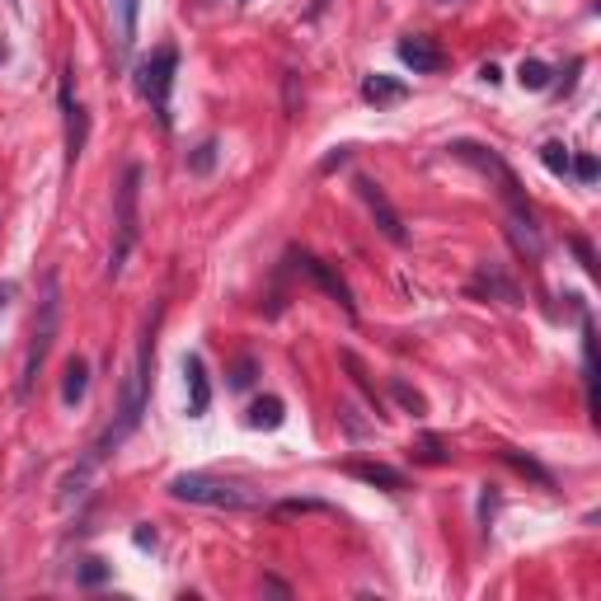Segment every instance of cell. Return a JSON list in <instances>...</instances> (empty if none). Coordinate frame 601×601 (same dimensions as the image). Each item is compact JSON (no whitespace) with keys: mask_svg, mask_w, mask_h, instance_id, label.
Here are the masks:
<instances>
[{"mask_svg":"<svg viewBox=\"0 0 601 601\" xmlns=\"http://www.w3.org/2000/svg\"><path fill=\"white\" fill-rule=\"evenodd\" d=\"M170 498L193 503V508H221V512L268 508V494H263V489H249V484H235V479H221V475H198V470H193V475H174Z\"/></svg>","mask_w":601,"mask_h":601,"instance_id":"cell-1","label":"cell"},{"mask_svg":"<svg viewBox=\"0 0 601 601\" xmlns=\"http://www.w3.org/2000/svg\"><path fill=\"white\" fill-rule=\"evenodd\" d=\"M141 165H127L123 184H118V198H113V254H108V278H123L127 254L137 249L141 235Z\"/></svg>","mask_w":601,"mask_h":601,"instance_id":"cell-2","label":"cell"},{"mask_svg":"<svg viewBox=\"0 0 601 601\" xmlns=\"http://www.w3.org/2000/svg\"><path fill=\"white\" fill-rule=\"evenodd\" d=\"M57 324H62V292H57V278L47 273L43 282V301H38V320H33V334H29V353H24V371H19V400H29L33 381L43 371L52 343H57Z\"/></svg>","mask_w":601,"mask_h":601,"instance_id":"cell-3","label":"cell"},{"mask_svg":"<svg viewBox=\"0 0 601 601\" xmlns=\"http://www.w3.org/2000/svg\"><path fill=\"white\" fill-rule=\"evenodd\" d=\"M174 76H179V47L174 43H160L137 66V94L151 104V113L160 118V127H170V90H174Z\"/></svg>","mask_w":601,"mask_h":601,"instance_id":"cell-4","label":"cell"},{"mask_svg":"<svg viewBox=\"0 0 601 601\" xmlns=\"http://www.w3.org/2000/svg\"><path fill=\"white\" fill-rule=\"evenodd\" d=\"M451 155H461V160H470V165H479L484 174H494L498 184H503V198H508V207H526V198H522V184H517V174L498 160L494 151H484V146H475V141H456L451 146Z\"/></svg>","mask_w":601,"mask_h":601,"instance_id":"cell-5","label":"cell"},{"mask_svg":"<svg viewBox=\"0 0 601 601\" xmlns=\"http://www.w3.org/2000/svg\"><path fill=\"white\" fill-rule=\"evenodd\" d=\"M357 198L367 202V212L376 216V226H381V235H386V240H395V245H404V240H409V235H404V221H400V212L390 207L386 188L376 184V179H367V174H362V179H357Z\"/></svg>","mask_w":601,"mask_h":601,"instance_id":"cell-6","label":"cell"},{"mask_svg":"<svg viewBox=\"0 0 601 601\" xmlns=\"http://www.w3.org/2000/svg\"><path fill=\"white\" fill-rule=\"evenodd\" d=\"M292 263H296V268H301V273H306L310 282H315V287H320V292H329V296H334V301H339V306H343V315H357V306H353V292H348V282H343L339 273L329 268V263H324V259H315V254H306V249H301V254H292Z\"/></svg>","mask_w":601,"mask_h":601,"instance_id":"cell-7","label":"cell"},{"mask_svg":"<svg viewBox=\"0 0 601 601\" xmlns=\"http://www.w3.org/2000/svg\"><path fill=\"white\" fill-rule=\"evenodd\" d=\"M62 118H66V160L76 165L85 141H90V113H85V108L76 104V94H71V71L62 76Z\"/></svg>","mask_w":601,"mask_h":601,"instance_id":"cell-8","label":"cell"},{"mask_svg":"<svg viewBox=\"0 0 601 601\" xmlns=\"http://www.w3.org/2000/svg\"><path fill=\"white\" fill-rule=\"evenodd\" d=\"M400 62L414 71V76H437L442 66H447V52L432 43V38H423V33H409V38H400Z\"/></svg>","mask_w":601,"mask_h":601,"instance_id":"cell-9","label":"cell"},{"mask_svg":"<svg viewBox=\"0 0 601 601\" xmlns=\"http://www.w3.org/2000/svg\"><path fill=\"white\" fill-rule=\"evenodd\" d=\"M470 296H489V301H503V306H522V292L517 282L498 268V263H484L475 278H470Z\"/></svg>","mask_w":601,"mask_h":601,"instance_id":"cell-10","label":"cell"},{"mask_svg":"<svg viewBox=\"0 0 601 601\" xmlns=\"http://www.w3.org/2000/svg\"><path fill=\"white\" fill-rule=\"evenodd\" d=\"M137 15H141V0H113V47L118 57H132V43H137Z\"/></svg>","mask_w":601,"mask_h":601,"instance_id":"cell-11","label":"cell"},{"mask_svg":"<svg viewBox=\"0 0 601 601\" xmlns=\"http://www.w3.org/2000/svg\"><path fill=\"white\" fill-rule=\"evenodd\" d=\"M184 376H188V418H202L207 404H212V381H207V367L202 357H184Z\"/></svg>","mask_w":601,"mask_h":601,"instance_id":"cell-12","label":"cell"},{"mask_svg":"<svg viewBox=\"0 0 601 601\" xmlns=\"http://www.w3.org/2000/svg\"><path fill=\"white\" fill-rule=\"evenodd\" d=\"M362 99L367 104H376V108H386V104H400V99H409V85L404 80H395V76H367L362 80Z\"/></svg>","mask_w":601,"mask_h":601,"instance_id":"cell-13","label":"cell"},{"mask_svg":"<svg viewBox=\"0 0 601 601\" xmlns=\"http://www.w3.org/2000/svg\"><path fill=\"white\" fill-rule=\"evenodd\" d=\"M348 475L362 479V484H381V489H390V494H404V489H409V479H404L400 470H390V465L353 461V465H348Z\"/></svg>","mask_w":601,"mask_h":601,"instance_id":"cell-14","label":"cell"},{"mask_svg":"<svg viewBox=\"0 0 601 601\" xmlns=\"http://www.w3.org/2000/svg\"><path fill=\"white\" fill-rule=\"evenodd\" d=\"M85 390H90V362H85V357H71V362H66V381H62V404L76 409V404L85 400Z\"/></svg>","mask_w":601,"mask_h":601,"instance_id":"cell-15","label":"cell"},{"mask_svg":"<svg viewBox=\"0 0 601 601\" xmlns=\"http://www.w3.org/2000/svg\"><path fill=\"white\" fill-rule=\"evenodd\" d=\"M282 418H287V404L278 395H263L249 404V428H282Z\"/></svg>","mask_w":601,"mask_h":601,"instance_id":"cell-16","label":"cell"},{"mask_svg":"<svg viewBox=\"0 0 601 601\" xmlns=\"http://www.w3.org/2000/svg\"><path fill=\"white\" fill-rule=\"evenodd\" d=\"M540 165L550 174H569V165H573L569 146H564V141H545V146H540Z\"/></svg>","mask_w":601,"mask_h":601,"instance_id":"cell-17","label":"cell"},{"mask_svg":"<svg viewBox=\"0 0 601 601\" xmlns=\"http://www.w3.org/2000/svg\"><path fill=\"white\" fill-rule=\"evenodd\" d=\"M517 80H522V90H550V66L545 62H522Z\"/></svg>","mask_w":601,"mask_h":601,"instance_id":"cell-18","label":"cell"},{"mask_svg":"<svg viewBox=\"0 0 601 601\" xmlns=\"http://www.w3.org/2000/svg\"><path fill=\"white\" fill-rule=\"evenodd\" d=\"M414 456H418L423 465H447V461H451L447 451H442V437H432V432H428V437H423V442L414 447Z\"/></svg>","mask_w":601,"mask_h":601,"instance_id":"cell-19","label":"cell"},{"mask_svg":"<svg viewBox=\"0 0 601 601\" xmlns=\"http://www.w3.org/2000/svg\"><path fill=\"white\" fill-rule=\"evenodd\" d=\"M216 165V141H202L198 151L188 155V174H212Z\"/></svg>","mask_w":601,"mask_h":601,"instance_id":"cell-20","label":"cell"},{"mask_svg":"<svg viewBox=\"0 0 601 601\" xmlns=\"http://www.w3.org/2000/svg\"><path fill=\"white\" fill-rule=\"evenodd\" d=\"M390 395H395V400H400L404 409H409V414H428V404H423V395H418V390H409L404 381H390Z\"/></svg>","mask_w":601,"mask_h":601,"instance_id":"cell-21","label":"cell"},{"mask_svg":"<svg viewBox=\"0 0 601 601\" xmlns=\"http://www.w3.org/2000/svg\"><path fill=\"white\" fill-rule=\"evenodd\" d=\"M503 461H508V465H517V470H522V475L540 479V484H550V475H545V470H540L536 461H526V456H517V451H503Z\"/></svg>","mask_w":601,"mask_h":601,"instance_id":"cell-22","label":"cell"},{"mask_svg":"<svg viewBox=\"0 0 601 601\" xmlns=\"http://www.w3.org/2000/svg\"><path fill=\"white\" fill-rule=\"evenodd\" d=\"M108 569H104V559H85V569H80V583L94 587V583H104Z\"/></svg>","mask_w":601,"mask_h":601,"instance_id":"cell-23","label":"cell"},{"mask_svg":"<svg viewBox=\"0 0 601 601\" xmlns=\"http://www.w3.org/2000/svg\"><path fill=\"white\" fill-rule=\"evenodd\" d=\"M569 170L578 174V179H583V184H597V160H592V155H578V160H573Z\"/></svg>","mask_w":601,"mask_h":601,"instance_id":"cell-24","label":"cell"},{"mask_svg":"<svg viewBox=\"0 0 601 601\" xmlns=\"http://www.w3.org/2000/svg\"><path fill=\"white\" fill-rule=\"evenodd\" d=\"M278 512H329V508L315 503V498H301V503H278Z\"/></svg>","mask_w":601,"mask_h":601,"instance_id":"cell-25","label":"cell"},{"mask_svg":"<svg viewBox=\"0 0 601 601\" xmlns=\"http://www.w3.org/2000/svg\"><path fill=\"white\" fill-rule=\"evenodd\" d=\"M479 76L489 80V85H498V80H503V71H498V66H494V62H484V66H479Z\"/></svg>","mask_w":601,"mask_h":601,"instance_id":"cell-26","label":"cell"},{"mask_svg":"<svg viewBox=\"0 0 601 601\" xmlns=\"http://www.w3.org/2000/svg\"><path fill=\"white\" fill-rule=\"evenodd\" d=\"M249 371H254V367H249V362H240V371L231 376V386H249Z\"/></svg>","mask_w":601,"mask_h":601,"instance_id":"cell-27","label":"cell"}]
</instances>
